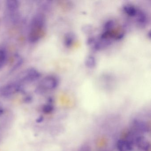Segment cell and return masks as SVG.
I'll list each match as a JSON object with an SVG mask.
<instances>
[{
	"instance_id": "obj_6",
	"label": "cell",
	"mask_w": 151,
	"mask_h": 151,
	"mask_svg": "<svg viewBox=\"0 0 151 151\" xmlns=\"http://www.w3.org/2000/svg\"><path fill=\"white\" fill-rule=\"evenodd\" d=\"M6 7L9 14L17 13L20 7V3L17 0H8L6 1Z\"/></svg>"
},
{
	"instance_id": "obj_12",
	"label": "cell",
	"mask_w": 151,
	"mask_h": 151,
	"mask_svg": "<svg viewBox=\"0 0 151 151\" xmlns=\"http://www.w3.org/2000/svg\"><path fill=\"white\" fill-rule=\"evenodd\" d=\"M54 107L52 105L51 103H48V104H46L43 106V112L45 114H50L53 111Z\"/></svg>"
},
{
	"instance_id": "obj_11",
	"label": "cell",
	"mask_w": 151,
	"mask_h": 151,
	"mask_svg": "<svg viewBox=\"0 0 151 151\" xmlns=\"http://www.w3.org/2000/svg\"><path fill=\"white\" fill-rule=\"evenodd\" d=\"M95 63L96 62H95V59L93 56H90L87 57L86 61V65L87 67L90 68H93L94 66H95Z\"/></svg>"
},
{
	"instance_id": "obj_18",
	"label": "cell",
	"mask_w": 151,
	"mask_h": 151,
	"mask_svg": "<svg viewBox=\"0 0 151 151\" xmlns=\"http://www.w3.org/2000/svg\"><path fill=\"white\" fill-rule=\"evenodd\" d=\"M3 113H4L3 109H1V108H0V116L3 114Z\"/></svg>"
},
{
	"instance_id": "obj_17",
	"label": "cell",
	"mask_w": 151,
	"mask_h": 151,
	"mask_svg": "<svg viewBox=\"0 0 151 151\" xmlns=\"http://www.w3.org/2000/svg\"><path fill=\"white\" fill-rule=\"evenodd\" d=\"M43 117H42V116H40V117H39L38 118L37 120V122L39 123V122H41L43 121Z\"/></svg>"
},
{
	"instance_id": "obj_8",
	"label": "cell",
	"mask_w": 151,
	"mask_h": 151,
	"mask_svg": "<svg viewBox=\"0 0 151 151\" xmlns=\"http://www.w3.org/2000/svg\"><path fill=\"white\" fill-rule=\"evenodd\" d=\"M7 52L6 48L0 47V70L3 68L6 63Z\"/></svg>"
},
{
	"instance_id": "obj_2",
	"label": "cell",
	"mask_w": 151,
	"mask_h": 151,
	"mask_svg": "<svg viewBox=\"0 0 151 151\" xmlns=\"http://www.w3.org/2000/svg\"><path fill=\"white\" fill-rule=\"evenodd\" d=\"M59 81L55 76H47L40 81L36 91L40 93L47 90H53L57 87Z\"/></svg>"
},
{
	"instance_id": "obj_5",
	"label": "cell",
	"mask_w": 151,
	"mask_h": 151,
	"mask_svg": "<svg viewBox=\"0 0 151 151\" xmlns=\"http://www.w3.org/2000/svg\"><path fill=\"white\" fill-rule=\"evenodd\" d=\"M136 144L138 147L143 151H148L150 145L148 140L143 137H139L136 139Z\"/></svg>"
},
{
	"instance_id": "obj_1",
	"label": "cell",
	"mask_w": 151,
	"mask_h": 151,
	"mask_svg": "<svg viewBox=\"0 0 151 151\" xmlns=\"http://www.w3.org/2000/svg\"><path fill=\"white\" fill-rule=\"evenodd\" d=\"M45 25V18L41 13L36 14L32 19L30 24L28 39L30 43L38 42L43 36Z\"/></svg>"
},
{
	"instance_id": "obj_3",
	"label": "cell",
	"mask_w": 151,
	"mask_h": 151,
	"mask_svg": "<svg viewBox=\"0 0 151 151\" xmlns=\"http://www.w3.org/2000/svg\"><path fill=\"white\" fill-rule=\"evenodd\" d=\"M41 76L40 72L37 69L29 68L19 74L18 79L21 83H32L38 80Z\"/></svg>"
},
{
	"instance_id": "obj_16",
	"label": "cell",
	"mask_w": 151,
	"mask_h": 151,
	"mask_svg": "<svg viewBox=\"0 0 151 151\" xmlns=\"http://www.w3.org/2000/svg\"><path fill=\"white\" fill-rule=\"evenodd\" d=\"M32 98L30 96H27V97H25V99H24V101L26 102H29L30 101H32Z\"/></svg>"
},
{
	"instance_id": "obj_7",
	"label": "cell",
	"mask_w": 151,
	"mask_h": 151,
	"mask_svg": "<svg viewBox=\"0 0 151 151\" xmlns=\"http://www.w3.org/2000/svg\"><path fill=\"white\" fill-rule=\"evenodd\" d=\"M116 146L119 151H131L132 149L131 143L124 139L118 140Z\"/></svg>"
},
{
	"instance_id": "obj_9",
	"label": "cell",
	"mask_w": 151,
	"mask_h": 151,
	"mask_svg": "<svg viewBox=\"0 0 151 151\" xmlns=\"http://www.w3.org/2000/svg\"><path fill=\"white\" fill-rule=\"evenodd\" d=\"M123 9L124 12L129 16H135L137 15V9L135 8L134 6L132 5H129V4L125 5L123 7Z\"/></svg>"
},
{
	"instance_id": "obj_13",
	"label": "cell",
	"mask_w": 151,
	"mask_h": 151,
	"mask_svg": "<svg viewBox=\"0 0 151 151\" xmlns=\"http://www.w3.org/2000/svg\"><path fill=\"white\" fill-rule=\"evenodd\" d=\"M135 126L139 130L145 131L147 130V126L143 122L140 121H136L135 122Z\"/></svg>"
},
{
	"instance_id": "obj_4",
	"label": "cell",
	"mask_w": 151,
	"mask_h": 151,
	"mask_svg": "<svg viewBox=\"0 0 151 151\" xmlns=\"http://www.w3.org/2000/svg\"><path fill=\"white\" fill-rule=\"evenodd\" d=\"M23 86L20 82H12L0 87V95L8 97L22 91Z\"/></svg>"
},
{
	"instance_id": "obj_10",
	"label": "cell",
	"mask_w": 151,
	"mask_h": 151,
	"mask_svg": "<svg viewBox=\"0 0 151 151\" xmlns=\"http://www.w3.org/2000/svg\"><path fill=\"white\" fill-rule=\"evenodd\" d=\"M16 60L15 63H14L11 69V72L16 70L18 68H19V67H21L23 63V60L22 58H21L20 56H17Z\"/></svg>"
},
{
	"instance_id": "obj_15",
	"label": "cell",
	"mask_w": 151,
	"mask_h": 151,
	"mask_svg": "<svg viewBox=\"0 0 151 151\" xmlns=\"http://www.w3.org/2000/svg\"><path fill=\"white\" fill-rule=\"evenodd\" d=\"M79 151H91V149L88 146L85 145L80 148Z\"/></svg>"
},
{
	"instance_id": "obj_14",
	"label": "cell",
	"mask_w": 151,
	"mask_h": 151,
	"mask_svg": "<svg viewBox=\"0 0 151 151\" xmlns=\"http://www.w3.org/2000/svg\"><path fill=\"white\" fill-rule=\"evenodd\" d=\"M74 39V35L72 34H68L66 36L65 40V44L68 47H69L72 44Z\"/></svg>"
}]
</instances>
